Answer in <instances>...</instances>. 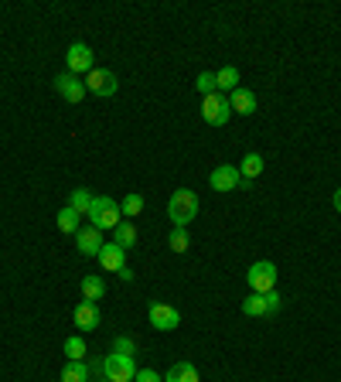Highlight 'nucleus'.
Masks as SVG:
<instances>
[{"instance_id":"5701e85b","label":"nucleus","mask_w":341,"mask_h":382,"mask_svg":"<svg viewBox=\"0 0 341 382\" xmlns=\"http://www.w3.org/2000/svg\"><path fill=\"white\" fill-rule=\"evenodd\" d=\"M103 294H106V284H103V277H86V280H82V297H86V301H99V297H103Z\"/></svg>"},{"instance_id":"6e6552de","label":"nucleus","mask_w":341,"mask_h":382,"mask_svg":"<svg viewBox=\"0 0 341 382\" xmlns=\"http://www.w3.org/2000/svg\"><path fill=\"white\" fill-rule=\"evenodd\" d=\"M116 72H110V69H93L89 76H86V93L99 96V99H110V96L116 93Z\"/></svg>"},{"instance_id":"9d476101","label":"nucleus","mask_w":341,"mask_h":382,"mask_svg":"<svg viewBox=\"0 0 341 382\" xmlns=\"http://www.w3.org/2000/svg\"><path fill=\"white\" fill-rule=\"evenodd\" d=\"M147 318H151V328H157V331H174V328L181 325V314H178V307L161 304V301H154V304H151Z\"/></svg>"},{"instance_id":"a878e982","label":"nucleus","mask_w":341,"mask_h":382,"mask_svg":"<svg viewBox=\"0 0 341 382\" xmlns=\"http://www.w3.org/2000/svg\"><path fill=\"white\" fill-rule=\"evenodd\" d=\"M168 246H170V253H185L188 249V229H170Z\"/></svg>"},{"instance_id":"2eb2a0df","label":"nucleus","mask_w":341,"mask_h":382,"mask_svg":"<svg viewBox=\"0 0 341 382\" xmlns=\"http://www.w3.org/2000/svg\"><path fill=\"white\" fill-rule=\"evenodd\" d=\"M229 106H232V113H243V116H253L256 113V96L249 93V89H236V93H229Z\"/></svg>"},{"instance_id":"b1692460","label":"nucleus","mask_w":341,"mask_h":382,"mask_svg":"<svg viewBox=\"0 0 341 382\" xmlns=\"http://www.w3.org/2000/svg\"><path fill=\"white\" fill-rule=\"evenodd\" d=\"M120 212H123V219H137V215L144 212V198H140V195H127V198L120 202Z\"/></svg>"},{"instance_id":"aec40b11","label":"nucleus","mask_w":341,"mask_h":382,"mask_svg":"<svg viewBox=\"0 0 341 382\" xmlns=\"http://www.w3.org/2000/svg\"><path fill=\"white\" fill-rule=\"evenodd\" d=\"M79 219H82V215H79L76 209H72V205H65V209L58 212V232H79L82 229V226H79Z\"/></svg>"},{"instance_id":"c85d7f7f","label":"nucleus","mask_w":341,"mask_h":382,"mask_svg":"<svg viewBox=\"0 0 341 382\" xmlns=\"http://www.w3.org/2000/svg\"><path fill=\"white\" fill-rule=\"evenodd\" d=\"M133 382H164L154 369H137V376H133Z\"/></svg>"},{"instance_id":"f257e3e1","label":"nucleus","mask_w":341,"mask_h":382,"mask_svg":"<svg viewBox=\"0 0 341 382\" xmlns=\"http://www.w3.org/2000/svg\"><path fill=\"white\" fill-rule=\"evenodd\" d=\"M168 215L174 222V229H188L191 222L198 219V195L188 188H178L168 202Z\"/></svg>"},{"instance_id":"dca6fc26","label":"nucleus","mask_w":341,"mask_h":382,"mask_svg":"<svg viewBox=\"0 0 341 382\" xmlns=\"http://www.w3.org/2000/svg\"><path fill=\"white\" fill-rule=\"evenodd\" d=\"M215 89L226 96V93H236L239 89V69L236 65H226V69H219L215 72Z\"/></svg>"},{"instance_id":"39448f33","label":"nucleus","mask_w":341,"mask_h":382,"mask_svg":"<svg viewBox=\"0 0 341 382\" xmlns=\"http://www.w3.org/2000/svg\"><path fill=\"white\" fill-rule=\"evenodd\" d=\"M280 307H284V301H280L277 290H270V294H249L246 301H243V314L246 318H270Z\"/></svg>"},{"instance_id":"9b49d317","label":"nucleus","mask_w":341,"mask_h":382,"mask_svg":"<svg viewBox=\"0 0 341 382\" xmlns=\"http://www.w3.org/2000/svg\"><path fill=\"white\" fill-rule=\"evenodd\" d=\"M99 267L106 270V273H120V270L127 267V249L123 246H116V243H106V246L99 249Z\"/></svg>"},{"instance_id":"7ed1b4c3","label":"nucleus","mask_w":341,"mask_h":382,"mask_svg":"<svg viewBox=\"0 0 341 382\" xmlns=\"http://www.w3.org/2000/svg\"><path fill=\"white\" fill-rule=\"evenodd\" d=\"M133 376H137V362H133V355H116V352H110V355L103 359V379L133 382Z\"/></svg>"},{"instance_id":"f8f14e48","label":"nucleus","mask_w":341,"mask_h":382,"mask_svg":"<svg viewBox=\"0 0 341 382\" xmlns=\"http://www.w3.org/2000/svg\"><path fill=\"white\" fill-rule=\"evenodd\" d=\"M72 321H76L79 331H96L99 321H103V314H99V307H96L93 301H82V304L72 311Z\"/></svg>"},{"instance_id":"6ab92c4d","label":"nucleus","mask_w":341,"mask_h":382,"mask_svg":"<svg viewBox=\"0 0 341 382\" xmlns=\"http://www.w3.org/2000/svg\"><path fill=\"white\" fill-rule=\"evenodd\" d=\"M260 174H263V157H260V154H246L243 164H239V178H243V181H253V178H260Z\"/></svg>"},{"instance_id":"20e7f679","label":"nucleus","mask_w":341,"mask_h":382,"mask_svg":"<svg viewBox=\"0 0 341 382\" xmlns=\"http://www.w3.org/2000/svg\"><path fill=\"white\" fill-rule=\"evenodd\" d=\"M277 267L270 263V260H260V263H253L246 273V284L253 294H270V290H277Z\"/></svg>"},{"instance_id":"412c9836","label":"nucleus","mask_w":341,"mask_h":382,"mask_svg":"<svg viewBox=\"0 0 341 382\" xmlns=\"http://www.w3.org/2000/svg\"><path fill=\"white\" fill-rule=\"evenodd\" d=\"M93 202H96V195H89V188H76L72 198H69V205H72L79 215H89V212H93Z\"/></svg>"},{"instance_id":"a211bd4d","label":"nucleus","mask_w":341,"mask_h":382,"mask_svg":"<svg viewBox=\"0 0 341 382\" xmlns=\"http://www.w3.org/2000/svg\"><path fill=\"white\" fill-rule=\"evenodd\" d=\"M113 232H116V239H113L116 246H123V249H133V246H137V226H133L130 219H123V222H120Z\"/></svg>"},{"instance_id":"c756f323","label":"nucleus","mask_w":341,"mask_h":382,"mask_svg":"<svg viewBox=\"0 0 341 382\" xmlns=\"http://www.w3.org/2000/svg\"><path fill=\"white\" fill-rule=\"evenodd\" d=\"M335 212H341V188L335 191Z\"/></svg>"},{"instance_id":"bb28decb","label":"nucleus","mask_w":341,"mask_h":382,"mask_svg":"<svg viewBox=\"0 0 341 382\" xmlns=\"http://www.w3.org/2000/svg\"><path fill=\"white\" fill-rule=\"evenodd\" d=\"M195 89L202 93V99H205V96H212V93H219V89H215V76H212V72H198V82H195Z\"/></svg>"},{"instance_id":"1a4fd4ad","label":"nucleus","mask_w":341,"mask_h":382,"mask_svg":"<svg viewBox=\"0 0 341 382\" xmlns=\"http://www.w3.org/2000/svg\"><path fill=\"white\" fill-rule=\"evenodd\" d=\"M55 93L65 99V103H82L86 99V79L72 76V72H62V76H55Z\"/></svg>"},{"instance_id":"7c9ffc66","label":"nucleus","mask_w":341,"mask_h":382,"mask_svg":"<svg viewBox=\"0 0 341 382\" xmlns=\"http://www.w3.org/2000/svg\"><path fill=\"white\" fill-rule=\"evenodd\" d=\"M99 382H110V379H99Z\"/></svg>"},{"instance_id":"f3484780","label":"nucleus","mask_w":341,"mask_h":382,"mask_svg":"<svg viewBox=\"0 0 341 382\" xmlns=\"http://www.w3.org/2000/svg\"><path fill=\"white\" fill-rule=\"evenodd\" d=\"M164 382H198V369L191 362H174L170 372L164 376Z\"/></svg>"},{"instance_id":"f03ea898","label":"nucleus","mask_w":341,"mask_h":382,"mask_svg":"<svg viewBox=\"0 0 341 382\" xmlns=\"http://www.w3.org/2000/svg\"><path fill=\"white\" fill-rule=\"evenodd\" d=\"M89 219H93L96 229L103 232V229H116V226L123 222V212H120V205H116V198H110V195H96Z\"/></svg>"},{"instance_id":"393cba45","label":"nucleus","mask_w":341,"mask_h":382,"mask_svg":"<svg viewBox=\"0 0 341 382\" xmlns=\"http://www.w3.org/2000/svg\"><path fill=\"white\" fill-rule=\"evenodd\" d=\"M65 355H69V362H82L86 359V342L72 335V338H65Z\"/></svg>"},{"instance_id":"ddd939ff","label":"nucleus","mask_w":341,"mask_h":382,"mask_svg":"<svg viewBox=\"0 0 341 382\" xmlns=\"http://www.w3.org/2000/svg\"><path fill=\"white\" fill-rule=\"evenodd\" d=\"M239 168H229V164H222V168H215V171L209 174V185L215 191H236L239 188Z\"/></svg>"},{"instance_id":"cd10ccee","label":"nucleus","mask_w":341,"mask_h":382,"mask_svg":"<svg viewBox=\"0 0 341 382\" xmlns=\"http://www.w3.org/2000/svg\"><path fill=\"white\" fill-rule=\"evenodd\" d=\"M113 352H116V355H137V342L127 338V335H116V338H113Z\"/></svg>"},{"instance_id":"4468645a","label":"nucleus","mask_w":341,"mask_h":382,"mask_svg":"<svg viewBox=\"0 0 341 382\" xmlns=\"http://www.w3.org/2000/svg\"><path fill=\"white\" fill-rule=\"evenodd\" d=\"M76 246L82 256H99V249L106 246V243H103V232L96 229V226H89V229L76 232Z\"/></svg>"},{"instance_id":"0eeeda50","label":"nucleus","mask_w":341,"mask_h":382,"mask_svg":"<svg viewBox=\"0 0 341 382\" xmlns=\"http://www.w3.org/2000/svg\"><path fill=\"white\" fill-rule=\"evenodd\" d=\"M202 116H205L209 127H226L229 116H232V106H229V99L222 93H212L202 99Z\"/></svg>"},{"instance_id":"423d86ee","label":"nucleus","mask_w":341,"mask_h":382,"mask_svg":"<svg viewBox=\"0 0 341 382\" xmlns=\"http://www.w3.org/2000/svg\"><path fill=\"white\" fill-rule=\"evenodd\" d=\"M65 65H69V72L72 76H89L96 69V55L89 45H82V41H76V45H69V52H65Z\"/></svg>"},{"instance_id":"4be33fe9","label":"nucleus","mask_w":341,"mask_h":382,"mask_svg":"<svg viewBox=\"0 0 341 382\" xmlns=\"http://www.w3.org/2000/svg\"><path fill=\"white\" fill-rule=\"evenodd\" d=\"M62 382H89V365L69 362L65 369H62Z\"/></svg>"}]
</instances>
